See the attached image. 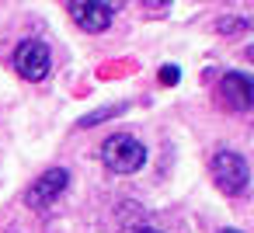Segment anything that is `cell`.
I'll list each match as a JSON object with an SVG mask.
<instances>
[{"mask_svg": "<svg viewBox=\"0 0 254 233\" xmlns=\"http://www.w3.org/2000/svg\"><path fill=\"white\" fill-rule=\"evenodd\" d=\"M101 160L115 174H136L146 164V146L129 132H115L101 143Z\"/></svg>", "mask_w": 254, "mask_h": 233, "instance_id": "cell-1", "label": "cell"}, {"mask_svg": "<svg viewBox=\"0 0 254 233\" xmlns=\"http://www.w3.org/2000/svg\"><path fill=\"white\" fill-rule=\"evenodd\" d=\"M212 177L226 195H244L251 184V167L237 150H219L212 157Z\"/></svg>", "mask_w": 254, "mask_h": 233, "instance_id": "cell-2", "label": "cell"}, {"mask_svg": "<svg viewBox=\"0 0 254 233\" xmlns=\"http://www.w3.org/2000/svg\"><path fill=\"white\" fill-rule=\"evenodd\" d=\"M49 66H53V56H49V46L42 39H25L14 49V70L25 80H46Z\"/></svg>", "mask_w": 254, "mask_h": 233, "instance_id": "cell-3", "label": "cell"}, {"mask_svg": "<svg viewBox=\"0 0 254 233\" xmlns=\"http://www.w3.org/2000/svg\"><path fill=\"white\" fill-rule=\"evenodd\" d=\"M66 184H70V171H66V167H49V171H42V174L32 181L25 202H28L32 209H49V205L66 191Z\"/></svg>", "mask_w": 254, "mask_h": 233, "instance_id": "cell-4", "label": "cell"}, {"mask_svg": "<svg viewBox=\"0 0 254 233\" xmlns=\"http://www.w3.org/2000/svg\"><path fill=\"white\" fill-rule=\"evenodd\" d=\"M66 11L77 18V25L84 32H105L112 21H115V4H98V0H73V4H66Z\"/></svg>", "mask_w": 254, "mask_h": 233, "instance_id": "cell-5", "label": "cell"}, {"mask_svg": "<svg viewBox=\"0 0 254 233\" xmlns=\"http://www.w3.org/2000/svg\"><path fill=\"white\" fill-rule=\"evenodd\" d=\"M223 101H226L233 112H247L251 101H254V84H251V77L240 73V70H230V73L223 77Z\"/></svg>", "mask_w": 254, "mask_h": 233, "instance_id": "cell-6", "label": "cell"}, {"mask_svg": "<svg viewBox=\"0 0 254 233\" xmlns=\"http://www.w3.org/2000/svg\"><path fill=\"white\" fill-rule=\"evenodd\" d=\"M216 28H219L223 35H237V32H247V28H251V21H247V18H237V14H230V18H223Z\"/></svg>", "mask_w": 254, "mask_h": 233, "instance_id": "cell-7", "label": "cell"}, {"mask_svg": "<svg viewBox=\"0 0 254 233\" xmlns=\"http://www.w3.org/2000/svg\"><path fill=\"white\" fill-rule=\"evenodd\" d=\"M119 112H126V105H115V108H101V112H94V115H84L80 125H94V122H101V118H108V115H119Z\"/></svg>", "mask_w": 254, "mask_h": 233, "instance_id": "cell-8", "label": "cell"}, {"mask_svg": "<svg viewBox=\"0 0 254 233\" xmlns=\"http://www.w3.org/2000/svg\"><path fill=\"white\" fill-rule=\"evenodd\" d=\"M178 77H181L178 66H164V70H160V84H178Z\"/></svg>", "mask_w": 254, "mask_h": 233, "instance_id": "cell-9", "label": "cell"}, {"mask_svg": "<svg viewBox=\"0 0 254 233\" xmlns=\"http://www.w3.org/2000/svg\"><path fill=\"white\" fill-rule=\"evenodd\" d=\"M219 233H244V230H219Z\"/></svg>", "mask_w": 254, "mask_h": 233, "instance_id": "cell-10", "label": "cell"}, {"mask_svg": "<svg viewBox=\"0 0 254 233\" xmlns=\"http://www.w3.org/2000/svg\"><path fill=\"white\" fill-rule=\"evenodd\" d=\"M139 233H160V230H139Z\"/></svg>", "mask_w": 254, "mask_h": 233, "instance_id": "cell-11", "label": "cell"}]
</instances>
